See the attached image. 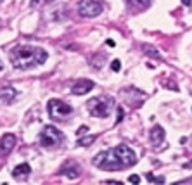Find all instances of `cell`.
Masks as SVG:
<instances>
[{
    "label": "cell",
    "mask_w": 192,
    "mask_h": 185,
    "mask_svg": "<svg viewBox=\"0 0 192 185\" xmlns=\"http://www.w3.org/2000/svg\"><path fill=\"white\" fill-rule=\"evenodd\" d=\"M182 4L183 5H190V0H182Z\"/></svg>",
    "instance_id": "25"
},
{
    "label": "cell",
    "mask_w": 192,
    "mask_h": 185,
    "mask_svg": "<svg viewBox=\"0 0 192 185\" xmlns=\"http://www.w3.org/2000/svg\"><path fill=\"white\" fill-rule=\"evenodd\" d=\"M16 97H17L16 88H12V87L0 88V102H4V104H12Z\"/></svg>",
    "instance_id": "13"
},
{
    "label": "cell",
    "mask_w": 192,
    "mask_h": 185,
    "mask_svg": "<svg viewBox=\"0 0 192 185\" xmlns=\"http://www.w3.org/2000/svg\"><path fill=\"white\" fill-rule=\"evenodd\" d=\"M94 166L99 169H106V171H119V169H126L137 163V156L128 145H118L114 149L99 152L94 158Z\"/></svg>",
    "instance_id": "1"
},
{
    "label": "cell",
    "mask_w": 192,
    "mask_h": 185,
    "mask_svg": "<svg viewBox=\"0 0 192 185\" xmlns=\"http://www.w3.org/2000/svg\"><path fill=\"white\" fill-rule=\"evenodd\" d=\"M0 71H2V64H0Z\"/></svg>",
    "instance_id": "26"
},
{
    "label": "cell",
    "mask_w": 192,
    "mask_h": 185,
    "mask_svg": "<svg viewBox=\"0 0 192 185\" xmlns=\"http://www.w3.org/2000/svg\"><path fill=\"white\" fill-rule=\"evenodd\" d=\"M126 5L130 12H144L152 5V0H126Z\"/></svg>",
    "instance_id": "10"
},
{
    "label": "cell",
    "mask_w": 192,
    "mask_h": 185,
    "mask_svg": "<svg viewBox=\"0 0 192 185\" xmlns=\"http://www.w3.org/2000/svg\"><path fill=\"white\" fill-rule=\"evenodd\" d=\"M142 52L145 54V55H149V57H154V59H161V54L158 52V48H154L152 45H142Z\"/></svg>",
    "instance_id": "14"
},
{
    "label": "cell",
    "mask_w": 192,
    "mask_h": 185,
    "mask_svg": "<svg viewBox=\"0 0 192 185\" xmlns=\"http://www.w3.org/2000/svg\"><path fill=\"white\" fill-rule=\"evenodd\" d=\"M47 111H48V116L52 119L64 121L68 116L73 114V107L69 104H66L64 101H61V99H50L47 104Z\"/></svg>",
    "instance_id": "4"
},
{
    "label": "cell",
    "mask_w": 192,
    "mask_h": 185,
    "mask_svg": "<svg viewBox=\"0 0 192 185\" xmlns=\"http://www.w3.org/2000/svg\"><path fill=\"white\" fill-rule=\"evenodd\" d=\"M87 132H88V126H80V128H78V132H76V135L81 137V135H85Z\"/></svg>",
    "instance_id": "21"
},
{
    "label": "cell",
    "mask_w": 192,
    "mask_h": 185,
    "mask_svg": "<svg viewBox=\"0 0 192 185\" xmlns=\"http://www.w3.org/2000/svg\"><path fill=\"white\" fill-rule=\"evenodd\" d=\"M104 183H119V182H118V180H106Z\"/></svg>",
    "instance_id": "24"
},
{
    "label": "cell",
    "mask_w": 192,
    "mask_h": 185,
    "mask_svg": "<svg viewBox=\"0 0 192 185\" xmlns=\"http://www.w3.org/2000/svg\"><path fill=\"white\" fill-rule=\"evenodd\" d=\"M106 45H109V47H116V42H114V40H111V38H107V40H106Z\"/></svg>",
    "instance_id": "23"
},
{
    "label": "cell",
    "mask_w": 192,
    "mask_h": 185,
    "mask_svg": "<svg viewBox=\"0 0 192 185\" xmlns=\"http://www.w3.org/2000/svg\"><path fill=\"white\" fill-rule=\"evenodd\" d=\"M111 69L114 71V73H118V71L121 69V62H119V59H114V61L111 62Z\"/></svg>",
    "instance_id": "17"
},
{
    "label": "cell",
    "mask_w": 192,
    "mask_h": 185,
    "mask_svg": "<svg viewBox=\"0 0 192 185\" xmlns=\"http://www.w3.org/2000/svg\"><path fill=\"white\" fill-rule=\"evenodd\" d=\"M112 106H114V99L107 95H101V97H94L87 102V109L92 116L95 118H107L111 112Z\"/></svg>",
    "instance_id": "3"
},
{
    "label": "cell",
    "mask_w": 192,
    "mask_h": 185,
    "mask_svg": "<svg viewBox=\"0 0 192 185\" xmlns=\"http://www.w3.org/2000/svg\"><path fill=\"white\" fill-rule=\"evenodd\" d=\"M55 0H31L30 2V5L31 7H40V5H47V4H52Z\"/></svg>",
    "instance_id": "16"
},
{
    "label": "cell",
    "mask_w": 192,
    "mask_h": 185,
    "mask_svg": "<svg viewBox=\"0 0 192 185\" xmlns=\"http://www.w3.org/2000/svg\"><path fill=\"white\" fill-rule=\"evenodd\" d=\"M121 119H123V107H118V119H116V123H121Z\"/></svg>",
    "instance_id": "22"
},
{
    "label": "cell",
    "mask_w": 192,
    "mask_h": 185,
    "mask_svg": "<svg viewBox=\"0 0 192 185\" xmlns=\"http://www.w3.org/2000/svg\"><path fill=\"white\" fill-rule=\"evenodd\" d=\"M62 142V133L61 130L52 125H47L43 126L42 133H40V145L43 147H57Z\"/></svg>",
    "instance_id": "5"
},
{
    "label": "cell",
    "mask_w": 192,
    "mask_h": 185,
    "mask_svg": "<svg viewBox=\"0 0 192 185\" xmlns=\"http://www.w3.org/2000/svg\"><path fill=\"white\" fill-rule=\"evenodd\" d=\"M128 182H130V183H140V176L139 175H130V176H128Z\"/></svg>",
    "instance_id": "19"
},
{
    "label": "cell",
    "mask_w": 192,
    "mask_h": 185,
    "mask_svg": "<svg viewBox=\"0 0 192 185\" xmlns=\"http://www.w3.org/2000/svg\"><path fill=\"white\" fill-rule=\"evenodd\" d=\"M149 138H151V144H152L154 147H161L163 142H165V130H163V126L156 125V126L151 130Z\"/></svg>",
    "instance_id": "11"
},
{
    "label": "cell",
    "mask_w": 192,
    "mask_h": 185,
    "mask_svg": "<svg viewBox=\"0 0 192 185\" xmlns=\"http://www.w3.org/2000/svg\"><path fill=\"white\" fill-rule=\"evenodd\" d=\"M147 180H149V182H154V183H163V182H165V178H163V176H159V178H156V176H152V175H147Z\"/></svg>",
    "instance_id": "18"
},
{
    "label": "cell",
    "mask_w": 192,
    "mask_h": 185,
    "mask_svg": "<svg viewBox=\"0 0 192 185\" xmlns=\"http://www.w3.org/2000/svg\"><path fill=\"white\" fill-rule=\"evenodd\" d=\"M163 85H165V87H168V88H171L173 92H176V90H178V87H176L173 81H163Z\"/></svg>",
    "instance_id": "20"
},
{
    "label": "cell",
    "mask_w": 192,
    "mask_h": 185,
    "mask_svg": "<svg viewBox=\"0 0 192 185\" xmlns=\"http://www.w3.org/2000/svg\"><path fill=\"white\" fill-rule=\"evenodd\" d=\"M14 145H16V135L5 133L0 138V156H9L11 151L14 149Z\"/></svg>",
    "instance_id": "8"
},
{
    "label": "cell",
    "mask_w": 192,
    "mask_h": 185,
    "mask_svg": "<svg viewBox=\"0 0 192 185\" xmlns=\"http://www.w3.org/2000/svg\"><path fill=\"white\" fill-rule=\"evenodd\" d=\"M90 90H94V81H92V80H78V81L73 85L71 92H73L75 95H85Z\"/></svg>",
    "instance_id": "9"
},
{
    "label": "cell",
    "mask_w": 192,
    "mask_h": 185,
    "mask_svg": "<svg viewBox=\"0 0 192 185\" xmlns=\"http://www.w3.org/2000/svg\"><path fill=\"white\" fill-rule=\"evenodd\" d=\"M80 166L75 163V161H66V163L62 164V168L59 169V175H64V176H68V178L75 180L80 176Z\"/></svg>",
    "instance_id": "7"
},
{
    "label": "cell",
    "mask_w": 192,
    "mask_h": 185,
    "mask_svg": "<svg viewBox=\"0 0 192 185\" xmlns=\"http://www.w3.org/2000/svg\"><path fill=\"white\" fill-rule=\"evenodd\" d=\"M48 54L40 47H30V45H17L9 52V59L14 68L30 69L33 66H40L47 61Z\"/></svg>",
    "instance_id": "2"
},
{
    "label": "cell",
    "mask_w": 192,
    "mask_h": 185,
    "mask_svg": "<svg viewBox=\"0 0 192 185\" xmlns=\"http://www.w3.org/2000/svg\"><path fill=\"white\" fill-rule=\"evenodd\" d=\"M95 135H90V137H83V138H80V140H78V145H90V144H94L95 142Z\"/></svg>",
    "instance_id": "15"
},
{
    "label": "cell",
    "mask_w": 192,
    "mask_h": 185,
    "mask_svg": "<svg viewBox=\"0 0 192 185\" xmlns=\"http://www.w3.org/2000/svg\"><path fill=\"white\" fill-rule=\"evenodd\" d=\"M30 173H31L30 164H28V163H21V164H17L16 168H14L12 176H14L16 180H26L28 176H30Z\"/></svg>",
    "instance_id": "12"
},
{
    "label": "cell",
    "mask_w": 192,
    "mask_h": 185,
    "mask_svg": "<svg viewBox=\"0 0 192 185\" xmlns=\"http://www.w3.org/2000/svg\"><path fill=\"white\" fill-rule=\"evenodd\" d=\"M102 11V0H78V12L81 17H97Z\"/></svg>",
    "instance_id": "6"
}]
</instances>
